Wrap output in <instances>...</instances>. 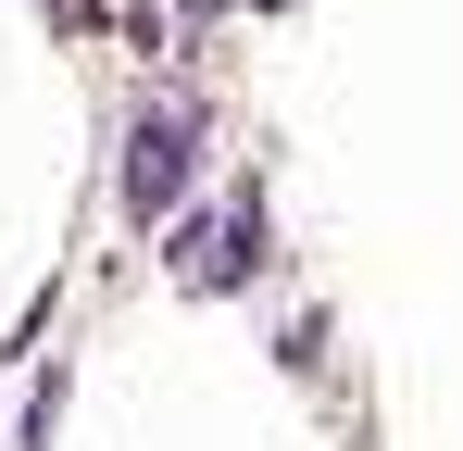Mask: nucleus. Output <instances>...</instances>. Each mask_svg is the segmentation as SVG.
Masks as SVG:
<instances>
[{
  "instance_id": "1",
  "label": "nucleus",
  "mask_w": 463,
  "mask_h": 451,
  "mask_svg": "<svg viewBox=\"0 0 463 451\" xmlns=\"http://www.w3.org/2000/svg\"><path fill=\"white\" fill-rule=\"evenodd\" d=\"M188 176H201V126H188V113H138V126H126V214L175 226Z\"/></svg>"
},
{
  "instance_id": "2",
  "label": "nucleus",
  "mask_w": 463,
  "mask_h": 451,
  "mask_svg": "<svg viewBox=\"0 0 463 451\" xmlns=\"http://www.w3.org/2000/svg\"><path fill=\"white\" fill-rule=\"evenodd\" d=\"M175 276H188V289H238V276H263V201L238 188L226 214L175 226Z\"/></svg>"
}]
</instances>
